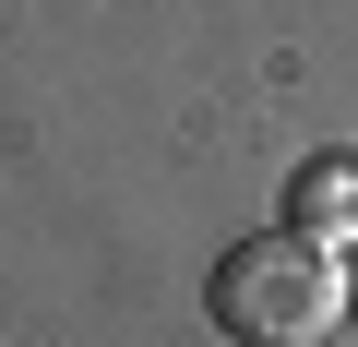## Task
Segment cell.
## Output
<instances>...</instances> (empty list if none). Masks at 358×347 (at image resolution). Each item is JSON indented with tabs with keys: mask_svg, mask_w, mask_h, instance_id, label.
<instances>
[{
	"mask_svg": "<svg viewBox=\"0 0 358 347\" xmlns=\"http://www.w3.org/2000/svg\"><path fill=\"white\" fill-rule=\"evenodd\" d=\"M346 264L310 240V228H263V240H239L227 264H215V323L239 335V347H310V335H334L346 323Z\"/></svg>",
	"mask_w": 358,
	"mask_h": 347,
	"instance_id": "cell-1",
	"label": "cell"
},
{
	"mask_svg": "<svg viewBox=\"0 0 358 347\" xmlns=\"http://www.w3.org/2000/svg\"><path fill=\"white\" fill-rule=\"evenodd\" d=\"M299 228H310L322 252L358 228V156H310V168H299Z\"/></svg>",
	"mask_w": 358,
	"mask_h": 347,
	"instance_id": "cell-2",
	"label": "cell"
},
{
	"mask_svg": "<svg viewBox=\"0 0 358 347\" xmlns=\"http://www.w3.org/2000/svg\"><path fill=\"white\" fill-rule=\"evenodd\" d=\"M346 311H358V287H346Z\"/></svg>",
	"mask_w": 358,
	"mask_h": 347,
	"instance_id": "cell-3",
	"label": "cell"
}]
</instances>
